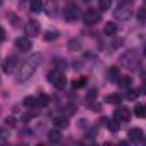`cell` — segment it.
I'll use <instances>...</instances> for the list:
<instances>
[{"label":"cell","mask_w":146,"mask_h":146,"mask_svg":"<svg viewBox=\"0 0 146 146\" xmlns=\"http://www.w3.org/2000/svg\"><path fill=\"white\" fill-rule=\"evenodd\" d=\"M41 60H43L41 53H35V55H31L24 64H19V65H17V67H19V72H17V83L28 81V79L33 76V72L40 67Z\"/></svg>","instance_id":"cell-1"},{"label":"cell","mask_w":146,"mask_h":146,"mask_svg":"<svg viewBox=\"0 0 146 146\" xmlns=\"http://www.w3.org/2000/svg\"><path fill=\"white\" fill-rule=\"evenodd\" d=\"M139 64V53L136 50H129L120 57V65L125 69H136Z\"/></svg>","instance_id":"cell-2"},{"label":"cell","mask_w":146,"mask_h":146,"mask_svg":"<svg viewBox=\"0 0 146 146\" xmlns=\"http://www.w3.org/2000/svg\"><path fill=\"white\" fill-rule=\"evenodd\" d=\"M115 14V19L119 21H127L131 16H132V5H131V0H122L119 4L117 11L113 12Z\"/></svg>","instance_id":"cell-3"},{"label":"cell","mask_w":146,"mask_h":146,"mask_svg":"<svg viewBox=\"0 0 146 146\" xmlns=\"http://www.w3.org/2000/svg\"><path fill=\"white\" fill-rule=\"evenodd\" d=\"M100 19H102V16H100V12L95 11V9L86 11L84 16H83V21H84V24H88V26H95L96 23H100Z\"/></svg>","instance_id":"cell-4"},{"label":"cell","mask_w":146,"mask_h":146,"mask_svg":"<svg viewBox=\"0 0 146 146\" xmlns=\"http://www.w3.org/2000/svg\"><path fill=\"white\" fill-rule=\"evenodd\" d=\"M78 17H79V9L76 5H67L64 9V19L67 23H74V21H78Z\"/></svg>","instance_id":"cell-5"},{"label":"cell","mask_w":146,"mask_h":146,"mask_svg":"<svg viewBox=\"0 0 146 146\" xmlns=\"http://www.w3.org/2000/svg\"><path fill=\"white\" fill-rule=\"evenodd\" d=\"M17 65H19V60L12 55V57H7V58L4 60V64H2V70L5 72V74H11V72L16 70Z\"/></svg>","instance_id":"cell-6"},{"label":"cell","mask_w":146,"mask_h":146,"mask_svg":"<svg viewBox=\"0 0 146 146\" xmlns=\"http://www.w3.org/2000/svg\"><path fill=\"white\" fill-rule=\"evenodd\" d=\"M40 33H41V26H40L38 21L31 19V21L26 23V35L28 36H38Z\"/></svg>","instance_id":"cell-7"},{"label":"cell","mask_w":146,"mask_h":146,"mask_svg":"<svg viewBox=\"0 0 146 146\" xmlns=\"http://www.w3.org/2000/svg\"><path fill=\"white\" fill-rule=\"evenodd\" d=\"M113 119H117L119 122H127V120L131 119V112H129V108H125V107H119V108L113 112Z\"/></svg>","instance_id":"cell-8"},{"label":"cell","mask_w":146,"mask_h":146,"mask_svg":"<svg viewBox=\"0 0 146 146\" xmlns=\"http://www.w3.org/2000/svg\"><path fill=\"white\" fill-rule=\"evenodd\" d=\"M16 46H17V50H21V52H29V50H31V40L26 38V36H21V38L16 40Z\"/></svg>","instance_id":"cell-9"},{"label":"cell","mask_w":146,"mask_h":146,"mask_svg":"<svg viewBox=\"0 0 146 146\" xmlns=\"http://www.w3.org/2000/svg\"><path fill=\"white\" fill-rule=\"evenodd\" d=\"M129 139H131V141L143 143V141H144V134H143V131H141L139 127H134V129L129 131Z\"/></svg>","instance_id":"cell-10"},{"label":"cell","mask_w":146,"mask_h":146,"mask_svg":"<svg viewBox=\"0 0 146 146\" xmlns=\"http://www.w3.org/2000/svg\"><path fill=\"white\" fill-rule=\"evenodd\" d=\"M117 24L115 23H105V28H103V33L107 35V36H115V33H117Z\"/></svg>","instance_id":"cell-11"},{"label":"cell","mask_w":146,"mask_h":146,"mask_svg":"<svg viewBox=\"0 0 146 146\" xmlns=\"http://www.w3.org/2000/svg\"><path fill=\"white\" fill-rule=\"evenodd\" d=\"M105 102H107V103H110V105H119V103L122 102V96H120L119 93H112V95H107Z\"/></svg>","instance_id":"cell-12"},{"label":"cell","mask_w":146,"mask_h":146,"mask_svg":"<svg viewBox=\"0 0 146 146\" xmlns=\"http://www.w3.org/2000/svg\"><path fill=\"white\" fill-rule=\"evenodd\" d=\"M53 124H55V127L57 129H65L67 125H69V120H67V117H55L53 119Z\"/></svg>","instance_id":"cell-13"},{"label":"cell","mask_w":146,"mask_h":146,"mask_svg":"<svg viewBox=\"0 0 146 146\" xmlns=\"http://www.w3.org/2000/svg\"><path fill=\"white\" fill-rule=\"evenodd\" d=\"M60 139H62V134L58 132V129L48 131V141L50 143H60Z\"/></svg>","instance_id":"cell-14"},{"label":"cell","mask_w":146,"mask_h":146,"mask_svg":"<svg viewBox=\"0 0 146 146\" xmlns=\"http://www.w3.org/2000/svg\"><path fill=\"white\" fill-rule=\"evenodd\" d=\"M41 9H43L41 0H29V11L31 12H41Z\"/></svg>","instance_id":"cell-15"},{"label":"cell","mask_w":146,"mask_h":146,"mask_svg":"<svg viewBox=\"0 0 146 146\" xmlns=\"http://www.w3.org/2000/svg\"><path fill=\"white\" fill-rule=\"evenodd\" d=\"M67 48L72 50V52H78V50H81V41H79L78 38H72V40H69Z\"/></svg>","instance_id":"cell-16"},{"label":"cell","mask_w":146,"mask_h":146,"mask_svg":"<svg viewBox=\"0 0 146 146\" xmlns=\"http://www.w3.org/2000/svg\"><path fill=\"white\" fill-rule=\"evenodd\" d=\"M36 105H38V107H46V105H50V96L40 93L38 98H36Z\"/></svg>","instance_id":"cell-17"},{"label":"cell","mask_w":146,"mask_h":146,"mask_svg":"<svg viewBox=\"0 0 146 146\" xmlns=\"http://www.w3.org/2000/svg\"><path fill=\"white\" fill-rule=\"evenodd\" d=\"M107 127L110 129V132H115V131H119V125H120V122L117 120V119H107Z\"/></svg>","instance_id":"cell-18"},{"label":"cell","mask_w":146,"mask_h":146,"mask_svg":"<svg viewBox=\"0 0 146 146\" xmlns=\"http://www.w3.org/2000/svg\"><path fill=\"white\" fill-rule=\"evenodd\" d=\"M108 74H110V79L117 83V81H119V78H120V70H119V67H115V65H113V67H110Z\"/></svg>","instance_id":"cell-19"},{"label":"cell","mask_w":146,"mask_h":146,"mask_svg":"<svg viewBox=\"0 0 146 146\" xmlns=\"http://www.w3.org/2000/svg\"><path fill=\"white\" fill-rule=\"evenodd\" d=\"M53 86L57 88V90H62L64 86H65V76L62 74V72H60V74H58V78L53 81Z\"/></svg>","instance_id":"cell-20"},{"label":"cell","mask_w":146,"mask_h":146,"mask_svg":"<svg viewBox=\"0 0 146 146\" xmlns=\"http://www.w3.org/2000/svg\"><path fill=\"white\" fill-rule=\"evenodd\" d=\"M110 5H112V0H98V9H100L102 12L108 11Z\"/></svg>","instance_id":"cell-21"},{"label":"cell","mask_w":146,"mask_h":146,"mask_svg":"<svg viewBox=\"0 0 146 146\" xmlns=\"http://www.w3.org/2000/svg\"><path fill=\"white\" fill-rule=\"evenodd\" d=\"M7 19L11 21V24H12L14 28H19V23H21V21H19V17H17L14 12H9V14H7Z\"/></svg>","instance_id":"cell-22"},{"label":"cell","mask_w":146,"mask_h":146,"mask_svg":"<svg viewBox=\"0 0 146 146\" xmlns=\"http://www.w3.org/2000/svg\"><path fill=\"white\" fill-rule=\"evenodd\" d=\"M119 86H122V88H129L131 86V83H132V79L131 78H127V76H124V78H119Z\"/></svg>","instance_id":"cell-23"},{"label":"cell","mask_w":146,"mask_h":146,"mask_svg":"<svg viewBox=\"0 0 146 146\" xmlns=\"http://www.w3.org/2000/svg\"><path fill=\"white\" fill-rule=\"evenodd\" d=\"M23 105H24L26 108H33V107L36 105V98H33V96H28V98H24Z\"/></svg>","instance_id":"cell-24"},{"label":"cell","mask_w":146,"mask_h":146,"mask_svg":"<svg viewBox=\"0 0 146 146\" xmlns=\"http://www.w3.org/2000/svg\"><path fill=\"white\" fill-rule=\"evenodd\" d=\"M58 38V33L57 31H46L45 33V41H53Z\"/></svg>","instance_id":"cell-25"},{"label":"cell","mask_w":146,"mask_h":146,"mask_svg":"<svg viewBox=\"0 0 146 146\" xmlns=\"http://www.w3.org/2000/svg\"><path fill=\"white\" fill-rule=\"evenodd\" d=\"M141 93H143V88H141V90H129V93H127V98H129V100H136V98H137Z\"/></svg>","instance_id":"cell-26"},{"label":"cell","mask_w":146,"mask_h":146,"mask_svg":"<svg viewBox=\"0 0 146 146\" xmlns=\"http://www.w3.org/2000/svg\"><path fill=\"white\" fill-rule=\"evenodd\" d=\"M134 113H136L139 119H143V117H144V113H146V108H144V105H136V108H134Z\"/></svg>","instance_id":"cell-27"},{"label":"cell","mask_w":146,"mask_h":146,"mask_svg":"<svg viewBox=\"0 0 146 146\" xmlns=\"http://www.w3.org/2000/svg\"><path fill=\"white\" fill-rule=\"evenodd\" d=\"M96 95H98V91H96V90H90V91L86 93V102H88V103H91V102L96 98Z\"/></svg>","instance_id":"cell-28"},{"label":"cell","mask_w":146,"mask_h":146,"mask_svg":"<svg viewBox=\"0 0 146 146\" xmlns=\"http://www.w3.org/2000/svg\"><path fill=\"white\" fill-rule=\"evenodd\" d=\"M84 84H86V78H81V79H76L74 83H72V88L78 90V88H83Z\"/></svg>","instance_id":"cell-29"},{"label":"cell","mask_w":146,"mask_h":146,"mask_svg":"<svg viewBox=\"0 0 146 146\" xmlns=\"http://www.w3.org/2000/svg\"><path fill=\"white\" fill-rule=\"evenodd\" d=\"M5 139H9V131L5 127H0V143L5 141Z\"/></svg>","instance_id":"cell-30"},{"label":"cell","mask_w":146,"mask_h":146,"mask_svg":"<svg viewBox=\"0 0 146 146\" xmlns=\"http://www.w3.org/2000/svg\"><path fill=\"white\" fill-rule=\"evenodd\" d=\"M5 125H7V127H16V125H17L16 117H7V119H5Z\"/></svg>","instance_id":"cell-31"},{"label":"cell","mask_w":146,"mask_h":146,"mask_svg":"<svg viewBox=\"0 0 146 146\" xmlns=\"http://www.w3.org/2000/svg\"><path fill=\"white\" fill-rule=\"evenodd\" d=\"M35 115H36L35 112H26V113H23V117H21V119H23L24 122H29V120H31V119H33Z\"/></svg>","instance_id":"cell-32"},{"label":"cell","mask_w":146,"mask_h":146,"mask_svg":"<svg viewBox=\"0 0 146 146\" xmlns=\"http://www.w3.org/2000/svg\"><path fill=\"white\" fill-rule=\"evenodd\" d=\"M144 16H146V11L141 7V9L137 11V21H139V23H144Z\"/></svg>","instance_id":"cell-33"},{"label":"cell","mask_w":146,"mask_h":146,"mask_svg":"<svg viewBox=\"0 0 146 146\" xmlns=\"http://www.w3.org/2000/svg\"><path fill=\"white\" fill-rule=\"evenodd\" d=\"M55 62H57V64H55V65H57V69H62V67L65 69V60H62V58H58V60H55Z\"/></svg>","instance_id":"cell-34"},{"label":"cell","mask_w":146,"mask_h":146,"mask_svg":"<svg viewBox=\"0 0 146 146\" xmlns=\"http://www.w3.org/2000/svg\"><path fill=\"white\" fill-rule=\"evenodd\" d=\"M122 43H124V41H122V40H115V41H113V45H112V46H113V48H119V46H122Z\"/></svg>","instance_id":"cell-35"},{"label":"cell","mask_w":146,"mask_h":146,"mask_svg":"<svg viewBox=\"0 0 146 146\" xmlns=\"http://www.w3.org/2000/svg\"><path fill=\"white\" fill-rule=\"evenodd\" d=\"M5 40V31H4V28H0V41H4Z\"/></svg>","instance_id":"cell-36"},{"label":"cell","mask_w":146,"mask_h":146,"mask_svg":"<svg viewBox=\"0 0 146 146\" xmlns=\"http://www.w3.org/2000/svg\"><path fill=\"white\" fill-rule=\"evenodd\" d=\"M29 134H31L29 129H23V131H21V136H29Z\"/></svg>","instance_id":"cell-37"},{"label":"cell","mask_w":146,"mask_h":146,"mask_svg":"<svg viewBox=\"0 0 146 146\" xmlns=\"http://www.w3.org/2000/svg\"><path fill=\"white\" fill-rule=\"evenodd\" d=\"M78 125H79V127H86V120H84V119H81V120L78 122Z\"/></svg>","instance_id":"cell-38"},{"label":"cell","mask_w":146,"mask_h":146,"mask_svg":"<svg viewBox=\"0 0 146 146\" xmlns=\"http://www.w3.org/2000/svg\"><path fill=\"white\" fill-rule=\"evenodd\" d=\"M84 2H90V0H84Z\"/></svg>","instance_id":"cell-39"}]
</instances>
